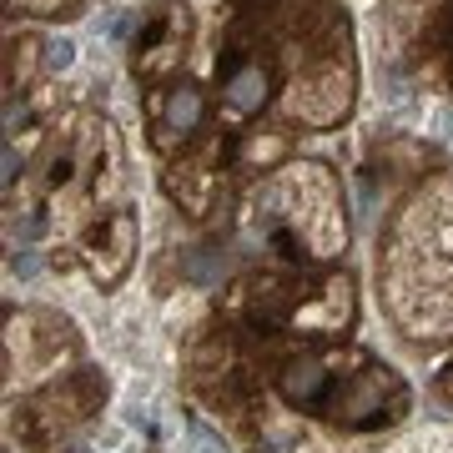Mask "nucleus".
I'll use <instances>...</instances> for the list:
<instances>
[{"instance_id":"obj_2","label":"nucleus","mask_w":453,"mask_h":453,"mask_svg":"<svg viewBox=\"0 0 453 453\" xmlns=\"http://www.w3.org/2000/svg\"><path fill=\"white\" fill-rule=\"evenodd\" d=\"M226 101H232L237 111L262 106V71H232V76H226Z\"/></svg>"},{"instance_id":"obj_3","label":"nucleus","mask_w":453,"mask_h":453,"mask_svg":"<svg viewBox=\"0 0 453 453\" xmlns=\"http://www.w3.org/2000/svg\"><path fill=\"white\" fill-rule=\"evenodd\" d=\"M196 111H202V106H196V96H192V91H181V96L172 101V121H177L181 131H187V127L196 121Z\"/></svg>"},{"instance_id":"obj_1","label":"nucleus","mask_w":453,"mask_h":453,"mask_svg":"<svg viewBox=\"0 0 453 453\" xmlns=\"http://www.w3.org/2000/svg\"><path fill=\"white\" fill-rule=\"evenodd\" d=\"M282 393H288V403H297V408H318V403H327V372L318 368V363H292V368L282 372Z\"/></svg>"}]
</instances>
